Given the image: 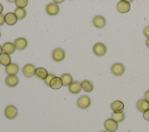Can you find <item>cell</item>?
I'll list each match as a JSON object with an SVG mask.
<instances>
[{"instance_id":"6da1fadb","label":"cell","mask_w":149,"mask_h":132,"mask_svg":"<svg viewBox=\"0 0 149 132\" xmlns=\"http://www.w3.org/2000/svg\"><path fill=\"white\" fill-rule=\"evenodd\" d=\"M107 47L102 42H97L93 47V52L94 54L98 56L104 55L107 52Z\"/></svg>"},{"instance_id":"7a4b0ae2","label":"cell","mask_w":149,"mask_h":132,"mask_svg":"<svg viewBox=\"0 0 149 132\" xmlns=\"http://www.w3.org/2000/svg\"><path fill=\"white\" fill-rule=\"evenodd\" d=\"M111 70L113 75L116 76H120L124 73L125 67L122 63H116L112 66Z\"/></svg>"},{"instance_id":"3957f363","label":"cell","mask_w":149,"mask_h":132,"mask_svg":"<svg viewBox=\"0 0 149 132\" xmlns=\"http://www.w3.org/2000/svg\"><path fill=\"white\" fill-rule=\"evenodd\" d=\"M116 9L120 13H125L128 12L130 9V3L125 0L120 1L116 5Z\"/></svg>"},{"instance_id":"277c9868","label":"cell","mask_w":149,"mask_h":132,"mask_svg":"<svg viewBox=\"0 0 149 132\" xmlns=\"http://www.w3.org/2000/svg\"><path fill=\"white\" fill-rule=\"evenodd\" d=\"M77 104L79 108L85 109L88 108L91 105V99L88 96L83 95L78 99Z\"/></svg>"},{"instance_id":"5b68a950","label":"cell","mask_w":149,"mask_h":132,"mask_svg":"<svg viewBox=\"0 0 149 132\" xmlns=\"http://www.w3.org/2000/svg\"><path fill=\"white\" fill-rule=\"evenodd\" d=\"M104 127L108 131L115 132L118 128V124L113 119H108L104 122Z\"/></svg>"},{"instance_id":"8992f818","label":"cell","mask_w":149,"mask_h":132,"mask_svg":"<svg viewBox=\"0 0 149 132\" xmlns=\"http://www.w3.org/2000/svg\"><path fill=\"white\" fill-rule=\"evenodd\" d=\"M5 115L8 119H13L17 116V109L13 105H9L5 108Z\"/></svg>"},{"instance_id":"52a82bcc","label":"cell","mask_w":149,"mask_h":132,"mask_svg":"<svg viewBox=\"0 0 149 132\" xmlns=\"http://www.w3.org/2000/svg\"><path fill=\"white\" fill-rule=\"evenodd\" d=\"M52 57L55 62H61L65 57V52L61 48H56L54 49L52 53Z\"/></svg>"},{"instance_id":"ba28073f","label":"cell","mask_w":149,"mask_h":132,"mask_svg":"<svg viewBox=\"0 0 149 132\" xmlns=\"http://www.w3.org/2000/svg\"><path fill=\"white\" fill-rule=\"evenodd\" d=\"M36 69L34 65L29 63L27 64L24 66V67L23 68L22 72L24 76H26V77H31L32 76H34V74H35Z\"/></svg>"},{"instance_id":"9c48e42d","label":"cell","mask_w":149,"mask_h":132,"mask_svg":"<svg viewBox=\"0 0 149 132\" xmlns=\"http://www.w3.org/2000/svg\"><path fill=\"white\" fill-rule=\"evenodd\" d=\"M59 11V7L58 5L54 2L49 3L47 5L46 7L47 13L51 16L56 15Z\"/></svg>"},{"instance_id":"30bf717a","label":"cell","mask_w":149,"mask_h":132,"mask_svg":"<svg viewBox=\"0 0 149 132\" xmlns=\"http://www.w3.org/2000/svg\"><path fill=\"white\" fill-rule=\"evenodd\" d=\"M111 108L115 113H121L123 110L124 108V104L119 101L116 100L112 102L110 105Z\"/></svg>"},{"instance_id":"8fae6325","label":"cell","mask_w":149,"mask_h":132,"mask_svg":"<svg viewBox=\"0 0 149 132\" xmlns=\"http://www.w3.org/2000/svg\"><path fill=\"white\" fill-rule=\"evenodd\" d=\"M93 23L95 27L98 28H101L105 26L106 20L104 16L98 15L94 17V18L93 19Z\"/></svg>"},{"instance_id":"7c38bea8","label":"cell","mask_w":149,"mask_h":132,"mask_svg":"<svg viewBox=\"0 0 149 132\" xmlns=\"http://www.w3.org/2000/svg\"><path fill=\"white\" fill-rule=\"evenodd\" d=\"M27 41L23 37H20L16 38L14 41V45L17 49L23 50L27 46Z\"/></svg>"},{"instance_id":"4fadbf2b","label":"cell","mask_w":149,"mask_h":132,"mask_svg":"<svg viewBox=\"0 0 149 132\" xmlns=\"http://www.w3.org/2000/svg\"><path fill=\"white\" fill-rule=\"evenodd\" d=\"M5 83L8 87H16L19 83V79L16 75H9L5 79Z\"/></svg>"},{"instance_id":"5bb4252c","label":"cell","mask_w":149,"mask_h":132,"mask_svg":"<svg viewBox=\"0 0 149 132\" xmlns=\"http://www.w3.org/2000/svg\"><path fill=\"white\" fill-rule=\"evenodd\" d=\"M5 21L8 25L13 26L16 23L17 18L14 13L8 12L5 15Z\"/></svg>"},{"instance_id":"9a60e30c","label":"cell","mask_w":149,"mask_h":132,"mask_svg":"<svg viewBox=\"0 0 149 132\" xmlns=\"http://www.w3.org/2000/svg\"><path fill=\"white\" fill-rule=\"evenodd\" d=\"M136 106L137 109L141 112H144L149 109V102L144 99H141L137 102Z\"/></svg>"},{"instance_id":"2e32d148","label":"cell","mask_w":149,"mask_h":132,"mask_svg":"<svg viewBox=\"0 0 149 132\" xmlns=\"http://www.w3.org/2000/svg\"><path fill=\"white\" fill-rule=\"evenodd\" d=\"M63 85L62 81L61 79V77H54L50 81L49 83V87L54 90H58L61 88Z\"/></svg>"},{"instance_id":"e0dca14e","label":"cell","mask_w":149,"mask_h":132,"mask_svg":"<svg viewBox=\"0 0 149 132\" xmlns=\"http://www.w3.org/2000/svg\"><path fill=\"white\" fill-rule=\"evenodd\" d=\"M81 83L79 81H73L69 86V91L74 94H79L81 91Z\"/></svg>"},{"instance_id":"ac0fdd59","label":"cell","mask_w":149,"mask_h":132,"mask_svg":"<svg viewBox=\"0 0 149 132\" xmlns=\"http://www.w3.org/2000/svg\"><path fill=\"white\" fill-rule=\"evenodd\" d=\"M2 49L4 53H6L7 54H13L16 49V47L11 42H5L3 46H2Z\"/></svg>"},{"instance_id":"d6986e66","label":"cell","mask_w":149,"mask_h":132,"mask_svg":"<svg viewBox=\"0 0 149 132\" xmlns=\"http://www.w3.org/2000/svg\"><path fill=\"white\" fill-rule=\"evenodd\" d=\"M35 75L38 79L45 80L48 76V73L45 69L43 67H38L36 69Z\"/></svg>"},{"instance_id":"ffe728a7","label":"cell","mask_w":149,"mask_h":132,"mask_svg":"<svg viewBox=\"0 0 149 132\" xmlns=\"http://www.w3.org/2000/svg\"><path fill=\"white\" fill-rule=\"evenodd\" d=\"M5 70L9 75H15L19 70V66L16 63H10L9 65L6 67Z\"/></svg>"},{"instance_id":"44dd1931","label":"cell","mask_w":149,"mask_h":132,"mask_svg":"<svg viewBox=\"0 0 149 132\" xmlns=\"http://www.w3.org/2000/svg\"><path fill=\"white\" fill-rule=\"evenodd\" d=\"M11 63V58L9 54L2 53L0 55V64L5 66H8Z\"/></svg>"},{"instance_id":"7402d4cb","label":"cell","mask_w":149,"mask_h":132,"mask_svg":"<svg viewBox=\"0 0 149 132\" xmlns=\"http://www.w3.org/2000/svg\"><path fill=\"white\" fill-rule=\"evenodd\" d=\"M81 85L83 90L86 92H90L94 89L93 84L87 80H83L81 83Z\"/></svg>"},{"instance_id":"603a6c76","label":"cell","mask_w":149,"mask_h":132,"mask_svg":"<svg viewBox=\"0 0 149 132\" xmlns=\"http://www.w3.org/2000/svg\"><path fill=\"white\" fill-rule=\"evenodd\" d=\"M63 86H69L73 83L72 76L68 73H64L61 76Z\"/></svg>"},{"instance_id":"cb8c5ba5","label":"cell","mask_w":149,"mask_h":132,"mask_svg":"<svg viewBox=\"0 0 149 132\" xmlns=\"http://www.w3.org/2000/svg\"><path fill=\"white\" fill-rule=\"evenodd\" d=\"M14 13L16 16L17 19H24L26 16V10L23 8H16L15 11Z\"/></svg>"},{"instance_id":"d4e9b609","label":"cell","mask_w":149,"mask_h":132,"mask_svg":"<svg viewBox=\"0 0 149 132\" xmlns=\"http://www.w3.org/2000/svg\"><path fill=\"white\" fill-rule=\"evenodd\" d=\"M125 117V115L123 112L121 113H115L113 112L112 113V119L116 121L117 123L122 122L123 121Z\"/></svg>"},{"instance_id":"484cf974","label":"cell","mask_w":149,"mask_h":132,"mask_svg":"<svg viewBox=\"0 0 149 132\" xmlns=\"http://www.w3.org/2000/svg\"><path fill=\"white\" fill-rule=\"evenodd\" d=\"M16 5L19 8H25L28 4L27 0H16L15 1Z\"/></svg>"},{"instance_id":"4316f807","label":"cell","mask_w":149,"mask_h":132,"mask_svg":"<svg viewBox=\"0 0 149 132\" xmlns=\"http://www.w3.org/2000/svg\"><path fill=\"white\" fill-rule=\"evenodd\" d=\"M56 77L55 74H48V76L47 77V78L44 80L45 81V83L47 85H49V83H50V81L51 80L54 78Z\"/></svg>"},{"instance_id":"83f0119b","label":"cell","mask_w":149,"mask_h":132,"mask_svg":"<svg viewBox=\"0 0 149 132\" xmlns=\"http://www.w3.org/2000/svg\"><path fill=\"white\" fill-rule=\"evenodd\" d=\"M143 117L146 120L149 121V109L146 110L144 112H143Z\"/></svg>"},{"instance_id":"f1b7e54d","label":"cell","mask_w":149,"mask_h":132,"mask_svg":"<svg viewBox=\"0 0 149 132\" xmlns=\"http://www.w3.org/2000/svg\"><path fill=\"white\" fill-rule=\"evenodd\" d=\"M143 33L144 34V35L147 37L148 38H149V26L146 27L144 29L143 31Z\"/></svg>"},{"instance_id":"f546056e","label":"cell","mask_w":149,"mask_h":132,"mask_svg":"<svg viewBox=\"0 0 149 132\" xmlns=\"http://www.w3.org/2000/svg\"><path fill=\"white\" fill-rule=\"evenodd\" d=\"M5 22V16L1 13L0 14V25H3Z\"/></svg>"},{"instance_id":"4dcf8cb0","label":"cell","mask_w":149,"mask_h":132,"mask_svg":"<svg viewBox=\"0 0 149 132\" xmlns=\"http://www.w3.org/2000/svg\"><path fill=\"white\" fill-rule=\"evenodd\" d=\"M144 97H145V99L149 102V90H148L146 92L145 95H144Z\"/></svg>"},{"instance_id":"1f68e13d","label":"cell","mask_w":149,"mask_h":132,"mask_svg":"<svg viewBox=\"0 0 149 132\" xmlns=\"http://www.w3.org/2000/svg\"><path fill=\"white\" fill-rule=\"evenodd\" d=\"M3 7L2 5L0 3V14L2 13V12H3Z\"/></svg>"},{"instance_id":"d6a6232c","label":"cell","mask_w":149,"mask_h":132,"mask_svg":"<svg viewBox=\"0 0 149 132\" xmlns=\"http://www.w3.org/2000/svg\"><path fill=\"white\" fill-rule=\"evenodd\" d=\"M146 44L147 45V47L149 48V38H148L147 40H146Z\"/></svg>"},{"instance_id":"836d02e7","label":"cell","mask_w":149,"mask_h":132,"mask_svg":"<svg viewBox=\"0 0 149 132\" xmlns=\"http://www.w3.org/2000/svg\"><path fill=\"white\" fill-rule=\"evenodd\" d=\"M3 49H2V47H1V45H0V55L2 53V52Z\"/></svg>"},{"instance_id":"e575fe53","label":"cell","mask_w":149,"mask_h":132,"mask_svg":"<svg viewBox=\"0 0 149 132\" xmlns=\"http://www.w3.org/2000/svg\"><path fill=\"white\" fill-rule=\"evenodd\" d=\"M101 132H108V131H102Z\"/></svg>"},{"instance_id":"d590c367","label":"cell","mask_w":149,"mask_h":132,"mask_svg":"<svg viewBox=\"0 0 149 132\" xmlns=\"http://www.w3.org/2000/svg\"><path fill=\"white\" fill-rule=\"evenodd\" d=\"M1 32H0V38H1Z\"/></svg>"}]
</instances>
